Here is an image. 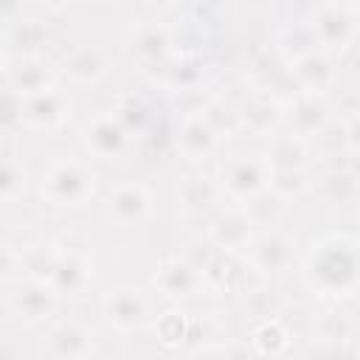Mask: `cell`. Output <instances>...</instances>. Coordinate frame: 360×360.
Here are the masks:
<instances>
[{
  "label": "cell",
  "instance_id": "32",
  "mask_svg": "<svg viewBox=\"0 0 360 360\" xmlns=\"http://www.w3.org/2000/svg\"><path fill=\"white\" fill-rule=\"evenodd\" d=\"M56 250H59V239H45V236L20 245V270H22V278L45 281L48 273H51V267H53Z\"/></svg>",
  "mask_w": 360,
  "mask_h": 360
},
{
  "label": "cell",
  "instance_id": "5",
  "mask_svg": "<svg viewBox=\"0 0 360 360\" xmlns=\"http://www.w3.org/2000/svg\"><path fill=\"white\" fill-rule=\"evenodd\" d=\"M211 174L225 202L248 205L256 197L267 194L273 166L262 149H236V152H225Z\"/></svg>",
  "mask_w": 360,
  "mask_h": 360
},
{
  "label": "cell",
  "instance_id": "35",
  "mask_svg": "<svg viewBox=\"0 0 360 360\" xmlns=\"http://www.w3.org/2000/svg\"><path fill=\"white\" fill-rule=\"evenodd\" d=\"M211 354L214 360H259L245 340H222Z\"/></svg>",
  "mask_w": 360,
  "mask_h": 360
},
{
  "label": "cell",
  "instance_id": "31",
  "mask_svg": "<svg viewBox=\"0 0 360 360\" xmlns=\"http://www.w3.org/2000/svg\"><path fill=\"white\" fill-rule=\"evenodd\" d=\"M312 183H315V169H273L267 194L281 205H290L307 197L312 191Z\"/></svg>",
  "mask_w": 360,
  "mask_h": 360
},
{
  "label": "cell",
  "instance_id": "18",
  "mask_svg": "<svg viewBox=\"0 0 360 360\" xmlns=\"http://www.w3.org/2000/svg\"><path fill=\"white\" fill-rule=\"evenodd\" d=\"M208 73H211V65L202 48L177 45L174 56L155 76V84L172 96H191V93H202V87L208 84Z\"/></svg>",
  "mask_w": 360,
  "mask_h": 360
},
{
  "label": "cell",
  "instance_id": "17",
  "mask_svg": "<svg viewBox=\"0 0 360 360\" xmlns=\"http://www.w3.org/2000/svg\"><path fill=\"white\" fill-rule=\"evenodd\" d=\"M115 68L112 53L98 42H79L56 59L59 82L68 87H98Z\"/></svg>",
  "mask_w": 360,
  "mask_h": 360
},
{
  "label": "cell",
  "instance_id": "27",
  "mask_svg": "<svg viewBox=\"0 0 360 360\" xmlns=\"http://www.w3.org/2000/svg\"><path fill=\"white\" fill-rule=\"evenodd\" d=\"M357 335V321L343 304H329L321 312H312L309 318V338H315L321 346L340 349L349 346Z\"/></svg>",
  "mask_w": 360,
  "mask_h": 360
},
{
  "label": "cell",
  "instance_id": "23",
  "mask_svg": "<svg viewBox=\"0 0 360 360\" xmlns=\"http://www.w3.org/2000/svg\"><path fill=\"white\" fill-rule=\"evenodd\" d=\"M233 121H236V132L267 141L281 129V101L267 93L248 90L233 104Z\"/></svg>",
  "mask_w": 360,
  "mask_h": 360
},
{
  "label": "cell",
  "instance_id": "19",
  "mask_svg": "<svg viewBox=\"0 0 360 360\" xmlns=\"http://www.w3.org/2000/svg\"><path fill=\"white\" fill-rule=\"evenodd\" d=\"M3 90H8L14 98H28L42 90H51L59 82L56 62L45 53H25V56H11L6 65V73L0 79Z\"/></svg>",
  "mask_w": 360,
  "mask_h": 360
},
{
  "label": "cell",
  "instance_id": "28",
  "mask_svg": "<svg viewBox=\"0 0 360 360\" xmlns=\"http://www.w3.org/2000/svg\"><path fill=\"white\" fill-rule=\"evenodd\" d=\"M236 301H239L242 315H245L250 323L267 321V318H278V315H284L287 307H290V301H287L284 292L276 287V281H259V278L250 281V284L236 295Z\"/></svg>",
  "mask_w": 360,
  "mask_h": 360
},
{
  "label": "cell",
  "instance_id": "21",
  "mask_svg": "<svg viewBox=\"0 0 360 360\" xmlns=\"http://www.w3.org/2000/svg\"><path fill=\"white\" fill-rule=\"evenodd\" d=\"M225 202L217 180L211 172H188L177 180V188H174V205L180 211L183 219H191V222H205L219 205Z\"/></svg>",
  "mask_w": 360,
  "mask_h": 360
},
{
  "label": "cell",
  "instance_id": "14",
  "mask_svg": "<svg viewBox=\"0 0 360 360\" xmlns=\"http://www.w3.org/2000/svg\"><path fill=\"white\" fill-rule=\"evenodd\" d=\"M73 118V98L65 84L42 90L28 98H17V124L28 132L53 135Z\"/></svg>",
  "mask_w": 360,
  "mask_h": 360
},
{
  "label": "cell",
  "instance_id": "10",
  "mask_svg": "<svg viewBox=\"0 0 360 360\" xmlns=\"http://www.w3.org/2000/svg\"><path fill=\"white\" fill-rule=\"evenodd\" d=\"M45 284L65 301H79L84 298L93 284H96V259L90 250H84V245H65L59 242L53 267L45 278Z\"/></svg>",
  "mask_w": 360,
  "mask_h": 360
},
{
  "label": "cell",
  "instance_id": "9",
  "mask_svg": "<svg viewBox=\"0 0 360 360\" xmlns=\"http://www.w3.org/2000/svg\"><path fill=\"white\" fill-rule=\"evenodd\" d=\"M172 143H174L177 158H183L191 166H202L222 152L225 138L219 135V129L205 118V112L197 104L177 115L174 129H172Z\"/></svg>",
  "mask_w": 360,
  "mask_h": 360
},
{
  "label": "cell",
  "instance_id": "13",
  "mask_svg": "<svg viewBox=\"0 0 360 360\" xmlns=\"http://www.w3.org/2000/svg\"><path fill=\"white\" fill-rule=\"evenodd\" d=\"M79 141L82 149L90 160L98 163H115L121 158L129 155V149L135 146V141L127 135V129L121 127V121L112 115V110H93L82 127H79Z\"/></svg>",
  "mask_w": 360,
  "mask_h": 360
},
{
  "label": "cell",
  "instance_id": "36",
  "mask_svg": "<svg viewBox=\"0 0 360 360\" xmlns=\"http://www.w3.org/2000/svg\"><path fill=\"white\" fill-rule=\"evenodd\" d=\"M8 59H11V53L3 48V42H0V79H3V73H6V65H8Z\"/></svg>",
  "mask_w": 360,
  "mask_h": 360
},
{
  "label": "cell",
  "instance_id": "4",
  "mask_svg": "<svg viewBox=\"0 0 360 360\" xmlns=\"http://www.w3.org/2000/svg\"><path fill=\"white\" fill-rule=\"evenodd\" d=\"M304 22L315 48L335 59H343L357 42L360 31V3L354 0H321L304 11Z\"/></svg>",
  "mask_w": 360,
  "mask_h": 360
},
{
  "label": "cell",
  "instance_id": "29",
  "mask_svg": "<svg viewBox=\"0 0 360 360\" xmlns=\"http://www.w3.org/2000/svg\"><path fill=\"white\" fill-rule=\"evenodd\" d=\"M273 169H312V143L304 138H295L284 129L270 135L262 146Z\"/></svg>",
  "mask_w": 360,
  "mask_h": 360
},
{
  "label": "cell",
  "instance_id": "15",
  "mask_svg": "<svg viewBox=\"0 0 360 360\" xmlns=\"http://www.w3.org/2000/svg\"><path fill=\"white\" fill-rule=\"evenodd\" d=\"M259 225L253 219V214L248 211V205L239 202H222L202 225V239L211 242L217 250L231 253V256H242L250 245V239L256 236Z\"/></svg>",
  "mask_w": 360,
  "mask_h": 360
},
{
  "label": "cell",
  "instance_id": "25",
  "mask_svg": "<svg viewBox=\"0 0 360 360\" xmlns=\"http://www.w3.org/2000/svg\"><path fill=\"white\" fill-rule=\"evenodd\" d=\"M323 197V202L338 205V208H352L360 197V174H357V160L343 158V163H332L321 174H315L312 191Z\"/></svg>",
  "mask_w": 360,
  "mask_h": 360
},
{
  "label": "cell",
  "instance_id": "3",
  "mask_svg": "<svg viewBox=\"0 0 360 360\" xmlns=\"http://www.w3.org/2000/svg\"><path fill=\"white\" fill-rule=\"evenodd\" d=\"M169 6H146L124 28V51L129 62L152 79L177 51V28L166 17Z\"/></svg>",
  "mask_w": 360,
  "mask_h": 360
},
{
  "label": "cell",
  "instance_id": "30",
  "mask_svg": "<svg viewBox=\"0 0 360 360\" xmlns=\"http://www.w3.org/2000/svg\"><path fill=\"white\" fill-rule=\"evenodd\" d=\"M191 312L177 304H166L160 312L152 315L149 329L163 349H186L191 343Z\"/></svg>",
  "mask_w": 360,
  "mask_h": 360
},
{
  "label": "cell",
  "instance_id": "34",
  "mask_svg": "<svg viewBox=\"0 0 360 360\" xmlns=\"http://www.w3.org/2000/svg\"><path fill=\"white\" fill-rule=\"evenodd\" d=\"M17 278H22L20 270V245L8 242L0 236V284H14Z\"/></svg>",
  "mask_w": 360,
  "mask_h": 360
},
{
  "label": "cell",
  "instance_id": "22",
  "mask_svg": "<svg viewBox=\"0 0 360 360\" xmlns=\"http://www.w3.org/2000/svg\"><path fill=\"white\" fill-rule=\"evenodd\" d=\"M287 73H290V82H292L295 90L335 96L338 76H340V59L329 56L321 48H312V51L290 59L287 62Z\"/></svg>",
  "mask_w": 360,
  "mask_h": 360
},
{
  "label": "cell",
  "instance_id": "2",
  "mask_svg": "<svg viewBox=\"0 0 360 360\" xmlns=\"http://www.w3.org/2000/svg\"><path fill=\"white\" fill-rule=\"evenodd\" d=\"M37 194L53 211H82L98 197V172L87 158L59 155L39 172Z\"/></svg>",
  "mask_w": 360,
  "mask_h": 360
},
{
  "label": "cell",
  "instance_id": "33",
  "mask_svg": "<svg viewBox=\"0 0 360 360\" xmlns=\"http://www.w3.org/2000/svg\"><path fill=\"white\" fill-rule=\"evenodd\" d=\"M28 169L17 155L0 152V205H14L28 194Z\"/></svg>",
  "mask_w": 360,
  "mask_h": 360
},
{
  "label": "cell",
  "instance_id": "20",
  "mask_svg": "<svg viewBox=\"0 0 360 360\" xmlns=\"http://www.w3.org/2000/svg\"><path fill=\"white\" fill-rule=\"evenodd\" d=\"M8 309L17 321H22L28 326H45L59 315L62 298L45 281L17 278L8 292Z\"/></svg>",
  "mask_w": 360,
  "mask_h": 360
},
{
  "label": "cell",
  "instance_id": "12",
  "mask_svg": "<svg viewBox=\"0 0 360 360\" xmlns=\"http://www.w3.org/2000/svg\"><path fill=\"white\" fill-rule=\"evenodd\" d=\"M96 346V329L79 315H56L51 323H45L42 360H90Z\"/></svg>",
  "mask_w": 360,
  "mask_h": 360
},
{
  "label": "cell",
  "instance_id": "7",
  "mask_svg": "<svg viewBox=\"0 0 360 360\" xmlns=\"http://www.w3.org/2000/svg\"><path fill=\"white\" fill-rule=\"evenodd\" d=\"M98 309L107 326L118 335H135V332L149 329L152 315H155V304L149 292L132 281H115L104 287L98 298Z\"/></svg>",
  "mask_w": 360,
  "mask_h": 360
},
{
  "label": "cell",
  "instance_id": "26",
  "mask_svg": "<svg viewBox=\"0 0 360 360\" xmlns=\"http://www.w3.org/2000/svg\"><path fill=\"white\" fill-rule=\"evenodd\" d=\"M112 115L121 121V127L127 129V135L138 143L143 138H149L152 127H155V107L152 101L141 93V90H118L112 96V104H110Z\"/></svg>",
  "mask_w": 360,
  "mask_h": 360
},
{
  "label": "cell",
  "instance_id": "16",
  "mask_svg": "<svg viewBox=\"0 0 360 360\" xmlns=\"http://www.w3.org/2000/svg\"><path fill=\"white\" fill-rule=\"evenodd\" d=\"M152 292L166 304L188 307L205 292V284H202L200 270L186 253H172L158 262L152 273Z\"/></svg>",
  "mask_w": 360,
  "mask_h": 360
},
{
  "label": "cell",
  "instance_id": "1",
  "mask_svg": "<svg viewBox=\"0 0 360 360\" xmlns=\"http://www.w3.org/2000/svg\"><path fill=\"white\" fill-rule=\"evenodd\" d=\"M304 287L326 304L352 301L360 284V242L354 231H323L298 253Z\"/></svg>",
  "mask_w": 360,
  "mask_h": 360
},
{
  "label": "cell",
  "instance_id": "8",
  "mask_svg": "<svg viewBox=\"0 0 360 360\" xmlns=\"http://www.w3.org/2000/svg\"><path fill=\"white\" fill-rule=\"evenodd\" d=\"M101 214L118 231L143 228L155 217V194L138 177L118 180V183H112L104 191V197H101Z\"/></svg>",
  "mask_w": 360,
  "mask_h": 360
},
{
  "label": "cell",
  "instance_id": "11",
  "mask_svg": "<svg viewBox=\"0 0 360 360\" xmlns=\"http://www.w3.org/2000/svg\"><path fill=\"white\" fill-rule=\"evenodd\" d=\"M335 121V98L332 96H321V93H304L295 90L290 98L281 101V129L304 138V141H315L321 138Z\"/></svg>",
  "mask_w": 360,
  "mask_h": 360
},
{
  "label": "cell",
  "instance_id": "24",
  "mask_svg": "<svg viewBox=\"0 0 360 360\" xmlns=\"http://www.w3.org/2000/svg\"><path fill=\"white\" fill-rule=\"evenodd\" d=\"M295 332L287 323L284 315L278 318H267V321H256L248 326V338L245 343L250 346V352L259 360H284L290 357L292 346H295Z\"/></svg>",
  "mask_w": 360,
  "mask_h": 360
},
{
  "label": "cell",
  "instance_id": "6",
  "mask_svg": "<svg viewBox=\"0 0 360 360\" xmlns=\"http://www.w3.org/2000/svg\"><path fill=\"white\" fill-rule=\"evenodd\" d=\"M298 239L281 225H264L250 239L242 262L259 281H278L298 264Z\"/></svg>",
  "mask_w": 360,
  "mask_h": 360
}]
</instances>
